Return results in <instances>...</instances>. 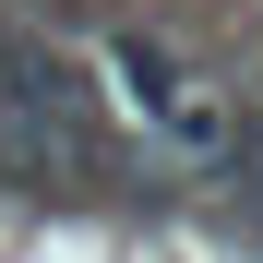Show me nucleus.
<instances>
[{
    "label": "nucleus",
    "instance_id": "obj_1",
    "mask_svg": "<svg viewBox=\"0 0 263 263\" xmlns=\"http://www.w3.org/2000/svg\"><path fill=\"white\" fill-rule=\"evenodd\" d=\"M0 167H108V108L60 36H0Z\"/></svg>",
    "mask_w": 263,
    "mask_h": 263
},
{
    "label": "nucleus",
    "instance_id": "obj_2",
    "mask_svg": "<svg viewBox=\"0 0 263 263\" xmlns=\"http://www.w3.org/2000/svg\"><path fill=\"white\" fill-rule=\"evenodd\" d=\"M108 96L144 120V144H167V156H215V144H228V96H215L167 36H144V24L108 36Z\"/></svg>",
    "mask_w": 263,
    "mask_h": 263
}]
</instances>
